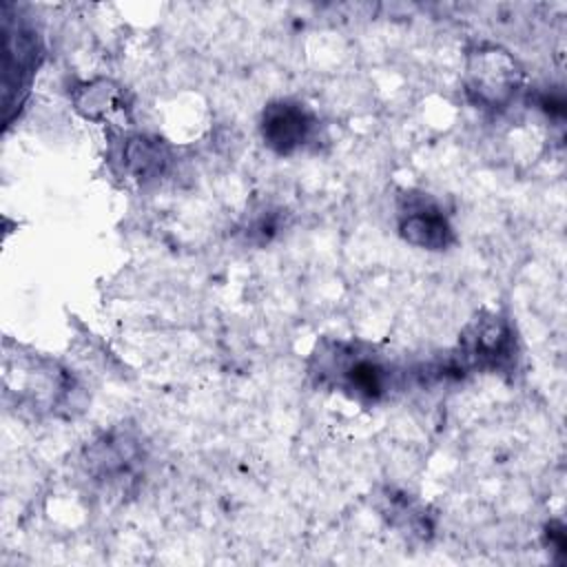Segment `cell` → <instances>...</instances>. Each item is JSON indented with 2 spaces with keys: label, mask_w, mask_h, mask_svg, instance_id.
I'll list each match as a JSON object with an SVG mask.
<instances>
[{
  "label": "cell",
  "mask_w": 567,
  "mask_h": 567,
  "mask_svg": "<svg viewBox=\"0 0 567 567\" xmlns=\"http://www.w3.org/2000/svg\"><path fill=\"white\" fill-rule=\"evenodd\" d=\"M308 374L317 385L363 405L381 403L399 383L396 365L372 343L359 339H321L310 357Z\"/></svg>",
  "instance_id": "obj_1"
},
{
  "label": "cell",
  "mask_w": 567,
  "mask_h": 567,
  "mask_svg": "<svg viewBox=\"0 0 567 567\" xmlns=\"http://www.w3.org/2000/svg\"><path fill=\"white\" fill-rule=\"evenodd\" d=\"M450 359L461 377L467 372H509L516 368L518 339L507 315L494 310L476 312L458 334Z\"/></svg>",
  "instance_id": "obj_2"
},
{
  "label": "cell",
  "mask_w": 567,
  "mask_h": 567,
  "mask_svg": "<svg viewBox=\"0 0 567 567\" xmlns=\"http://www.w3.org/2000/svg\"><path fill=\"white\" fill-rule=\"evenodd\" d=\"M4 390L16 394L18 405H27L33 412H60L75 394V379L58 361L31 354L4 357Z\"/></svg>",
  "instance_id": "obj_3"
},
{
  "label": "cell",
  "mask_w": 567,
  "mask_h": 567,
  "mask_svg": "<svg viewBox=\"0 0 567 567\" xmlns=\"http://www.w3.org/2000/svg\"><path fill=\"white\" fill-rule=\"evenodd\" d=\"M523 78L525 75L518 60L498 44L481 42L467 51L465 91L481 109H507L516 100Z\"/></svg>",
  "instance_id": "obj_4"
},
{
  "label": "cell",
  "mask_w": 567,
  "mask_h": 567,
  "mask_svg": "<svg viewBox=\"0 0 567 567\" xmlns=\"http://www.w3.org/2000/svg\"><path fill=\"white\" fill-rule=\"evenodd\" d=\"M144 465V450L137 436L115 427L91 441L82 454L84 474L100 487L126 489L137 481Z\"/></svg>",
  "instance_id": "obj_5"
},
{
  "label": "cell",
  "mask_w": 567,
  "mask_h": 567,
  "mask_svg": "<svg viewBox=\"0 0 567 567\" xmlns=\"http://www.w3.org/2000/svg\"><path fill=\"white\" fill-rule=\"evenodd\" d=\"M109 162L120 177L137 184H151L164 177L171 168L173 148L164 137L115 128L111 133Z\"/></svg>",
  "instance_id": "obj_6"
},
{
  "label": "cell",
  "mask_w": 567,
  "mask_h": 567,
  "mask_svg": "<svg viewBox=\"0 0 567 567\" xmlns=\"http://www.w3.org/2000/svg\"><path fill=\"white\" fill-rule=\"evenodd\" d=\"M396 233L405 244L432 252L447 250L456 244V233L450 217L432 195L419 190H405L399 195Z\"/></svg>",
  "instance_id": "obj_7"
},
{
  "label": "cell",
  "mask_w": 567,
  "mask_h": 567,
  "mask_svg": "<svg viewBox=\"0 0 567 567\" xmlns=\"http://www.w3.org/2000/svg\"><path fill=\"white\" fill-rule=\"evenodd\" d=\"M319 133L315 111L292 97H279L264 106L259 117V135L268 151L288 157L303 151Z\"/></svg>",
  "instance_id": "obj_8"
},
{
  "label": "cell",
  "mask_w": 567,
  "mask_h": 567,
  "mask_svg": "<svg viewBox=\"0 0 567 567\" xmlns=\"http://www.w3.org/2000/svg\"><path fill=\"white\" fill-rule=\"evenodd\" d=\"M4 106L22 102V93L29 91L35 69L42 58V42L38 31L22 18H4Z\"/></svg>",
  "instance_id": "obj_9"
},
{
  "label": "cell",
  "mask_w": 567,
  "mask_h": 567,
  "mask_svg": "<svg viewBox=\"0 0 567 567\" xmlns=\"http://www.w3.org/2000/svg\"><path fill=\"white\" fill-rule=\"evenodd\" d=\"M71 102L75 111L91 122H102L117 126V117L128 115V97L124 86L109 78L84 80L71 91Z\"/></svg>",
  "instance_id": "obj_10"
},
{
  "label": "cell",
  "mask_w": 567,
  "mask_h": 567,
  "mask_svg": "<svg viewBox=\"0 0 567 567\" xmlns=\"http://www.w3.org/2000/svg\"><path fill=\"white\" fill-rule=\"evenodd\" d=\"M284 228H286V210L264 206L246 217V221L241 226V235L248 244L266 246L275 237H279Z\"/></svg>",
  "instance_id": "obj_11"
},
{
  "label": "cell",
  "mask_w": 567,
  "mask_h": 567,
  "mask_svg": "<svg viewBox=\"0 0 567 567\" xmlns=\"http://www.w3.org/2000/svg\"><path fill=\"white\" fill-rule=\"evenodd\" d=\"M545 538H547V545L551 547V551H560L565 554V529L560 523H549L547 525V532H545Z\"/></svg>",
  "instance_id": "obj_12"
},
{
  "label": "cell",
  "mask_w": 567,
  "mask_h": 567,
  "mask_svg": "<svg viewBox=\"0 0 567 567\" xmlns=\"http://www.w3.org/2000/svg\"><path fill=\"white\" fill-rule=\"evenodd\" d=\"M540 106L549 113V115H563L565 113V100H563V93L556 91V93H545L540 97Z\"/></svg>",
  "instance_id": "obj_13"
}]
</instances>
